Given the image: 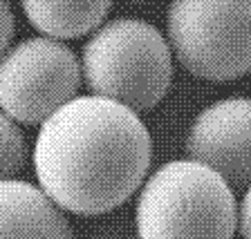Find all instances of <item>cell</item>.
Segmentation results:
<instances>
[{"label":"cell","instance_id":"6da1fadb","mask_svg":"<svg viewBox=\"0 0 251 239\" xmlns=\"http://www.w3.org/2000/svg\"><path fill=\"white\" fill-rule=\"evenodd\" d=\"M152 141L135 109L99 94L74 96L41 123L34 168L41 188L74 215L115 210L144 183Z\"/></svg>","mask_w":251,"mask_h":239},{"label":"cell","instance_id":"7a4b0ae2","mask_svg":"<svg viewBox=\"0 0 251 239\" xmlns=\"http://www.w3.org/2000/svg\"><path fill=\"white\" fill-rule=\"evenodd\" d=\"M137 235L168 237H233L238 203L233 188L211 166L195 159L168 161L144 183L135 208Z\"/></svg>","mask_w":251,"mask_h":239},{"label":"cell","instance_id":"3957f363","mask_svg":"<svg viewBox=\"0 0 251 239\" xmlns=\"http://www.w3.org/2000/svg\"><path fill=\"white\" fill-rule=\"evenodd\" d=\"M81 76L92 94L146 112L166 96L173 49L151 22L117 18L99 25L83 47Z\"/></svg>","mask_w":251,"mask_h":239},{"label":"cell","instance_id":"277c9868","mask_svg":"<svg viewBox=\"0 0 251 239\" xmlns=\"http://www.w3.org/2000/svg\"><path fill=\"white\" fill-rule=\"evenodd\" d=\"M166 31L193 76L229 83L251 72V0H171Z\"/></svg>","mask_w":251,"mask_h":239},{"label":"cell","instance_id":"5b68a950","mask_svg":"<svg viewBox=\"0 0 251 239\" xmlns=\"http://www.w3.org/2000/svg\"><path fill=\"white\" fill-rule=\"evenodd\" d=\"M78 85L81 65L58 38H25L0 56V109L18 123H43Z\"/></svg>","mask_w":251,"mask_h":239},{"label":"cell","instance_id":"8992f818","mask_svg":"<svg viewBox=\"0 0 251 239\" xmlns=\"http://www.w3.org/2000/svg\"><path fill=\"white\" fill-rule=\"evenodd\" d=\"M191 159L218 170L231 188L251 183V99H225L195 116L186 136Z\"/></svg>","mask_w":251,"mask_h":239},{"label":"cell","instance_id":"52a82bcc","mask_svg":"<svg viewBox=\"0 0 251 239\" xmlns=\"http://www.w3.org/2000/svg\"><path fill=\"white\" fill-rule=\"evenodd\" d=\"M68 217L43 188L0 179V237H70Z\"/></svg>","mask_w":251,"mask_h":239},{"label":"cell","instance_id":"ba28073f","mask_svg":"<svg viewBox=\"0 0 251 239\" xmlns=\"http://www.w3.org/2000/svg\"><path fill=\"white\" fill-rule=\"evenodd\" d=\"M27 21L52 38H78L103 22L112 0H21Z\"/></svg>","mask_w":251,"mask_h":239},{"label":"cell","instance_id":"9c48e42d","mask_svg":"<svg viewBox=\"0 0 251 239\" xmlns=\"http://www.w3.org/2000/svg\"><path fill=\"white\" fill-rule=\"evenodd\" d=\"M27 146L21 128L7 112H0V179L16 177L25 168Z\"/></svg>","mask_w":251,"mask_h":239},{"label":"cell","instance_id":"30bf717a","mask_svg":"<svg viewBox=\"0 0 251 239\" xmlns=\"http://www.w3.org/2000/svg\"><path fill=\"white\" fill-rule=\"evenodd\" d=\"M14 38V14H11L9 0H0V56L9 49Z\"/></svg>","mask_w":251,"mask_h":239},{"label":"cell","instance_id":"8fae6325","mask_svg":"<svg viewBox=\"0 0 251 239\" xmlns=\"http://www.w3.org/2000/svg\"><path fill=\"white\" fill-rule=\"evenodd\" d=\"M238 228L245 237H251V183L247 186L242 203L238 206Z\"/></svg>","mask_w":251,"mask_h":239}]
</instances>
